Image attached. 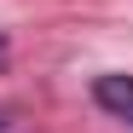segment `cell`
Here are the masks:
<instances>
[{
	"label": "cell",
	"instance_id": "3",
	"mask_svg": "<svg viewBox=\"0 0 133 133\" xmlns=\"http://www.w3.org/2000/svg\"><path fill=\"white\" fill-rule=\"evenodd\" d=\"M0 46H6V41H0Z\"/></svg>",
	"mask_w": 133,
	"mask_h": 133
},
{
	"label": "cell",
	"instance_id": "2",
	"mask_svg": "<svg viewBox=\"0 0 133 133\" xmlns=\"http://www.w3.org/2000/svg\"><path fill=\"white\" fill-rule=\"evenodd\" d=\"M0 127H6V110H0Z\"/></svg>",
	"mask_w": 133,
	"mask_h": 133
},
{
	"label": "cell",
	"instance_id": "1",
	"mask_svg": "<svg viewBox=\"0 0 133 133\" xmlns=\"http://www.w3.org/2000/svg\"><path fill=\"white\" fill-rule=\"evenodd\" d=\"M93 104L104 116H116V122L133 127V75H98L93 81Z\"/></svg>",
	"mask_w": 133,
	"mask_h": 133
}]
</instances>
